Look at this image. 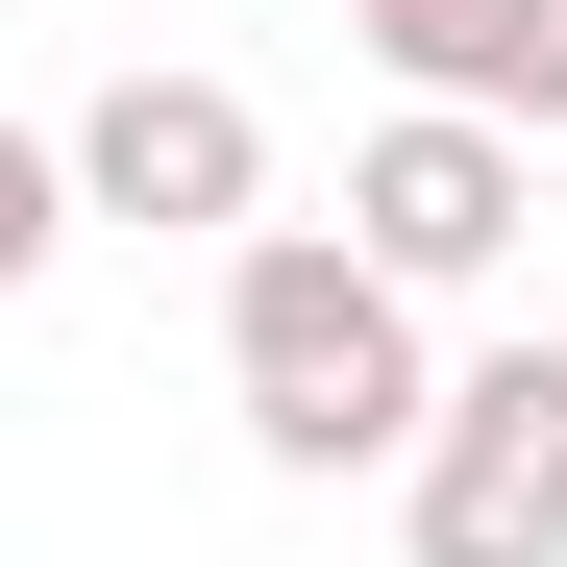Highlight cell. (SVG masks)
Wrapping results in <instances>:
<instances>
[{"mask_svg":"<svg viewBox=\"0 0 567 567\" xmlns=\"http://www.w3.org/2000/svg\"><path fill=\"white\" fill-rule=\"evenodd\" d=\"M223 395H247V444L297 468V494H346V468H395L444 420V346H420V297H370L321 223H247L223 247Z\"/></svg>","mask_w":567,"mask_h":567,"instance_id":"obj_1","label":"cell"},{"mask_svg":"<svg viewBox=\"0 0 567 567\" xmlns=\"http://www.w3.org/2000/svg\"><path fill=\"white\" fill-rule=\"evenodd\" d=\"M395 543L420 567H567V346L444 370V420L395 444Z\"/></svg>","mask_w":567,"mask_h":567,"instance_id":"obj_2","label":"cell"},{"mask_svg":"<svg viewBox=\"0 0 567 567\" xmlns=\"http://www.w3.org/2000/svg\"><path fill=\"white\" fill-rule=\"evenodd\" d=\"M50 173H74V223H148V247H247V223H271L247 74H100V100L50 124Z\"/></svg>","mask_w":567,"mask_h":567,"instance_id":"obj_3","label":"cell"},{"mask_svg":"<svg viewBox=\"0 0 567 567\" xmlns=\"http://www.w3.org/2000/svg\"><path fill=\"white\" fill-rule=\"evenodd\" d=\"M518 223H543V148H494V124H370L346 148V271H370V297H494V271H518Z\"/></svg>","mask_w":567,"mask_h":567,"instance_id":"obj_4","label":"cell"},{"mask_svg":"<svg viewBox=\"0 0 567 567\" xmlns=\"http://www.w3.org/2000/svg\"><path fill=\"white\" fill-rule=\"evenodd\" d=\"M370 74H395L420 124L567 148V0H370Z\"/></svg>","mask_w":567,"mask_h":567,"instance_id":"obj_5","label":"cell"},{"mask_svg":"<svg viewBox=\"0 0 567 567\" xmlns=\"http://www.w3.org/2000/svg\"><path fill=\"white\" fill-rule=\"evenodd\" d=\"M50 247H74V173H50V124H0V297H25Z\"/></svg>","mask_w":567,"mask_h":567,"instance_id":"obj_6","label":"cell"},{"mask_svg":"<svg viewBox=\"0 0 567 567\" xmlns=\"http://www.w3.org/2000/svg\"><path fill=\"white\" fill-rule=\"evenodd\" d=\"M346 25H370V0H346Z\"/></svg>","mask_w":567,"mask_h":567,"instance_id":"obj_7","label":"cell"}]
</instances>
